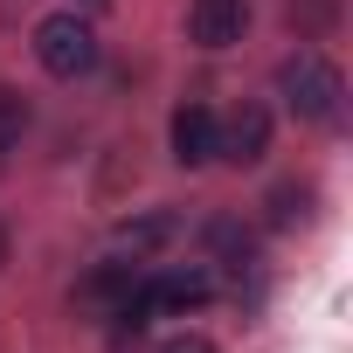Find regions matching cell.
<instances>
[{"mask_svg":"<svg viewBox=\"0 0 353 353\" xmlns=\"http://www.w3.org/2000/svg\"><path fill=\"white\" fill-rule=\"evenodd\" d=\"M277 97L291 104V118H312V125H325V118H339V97H346V83H339V70H332L319 49H298V56L277 70Z\"/></svg>","mask_w":353,"mask_h":353,"instance_id":"cell-1","label":"cell"},{"mask_svg":"<svg viewBox=\"0 0 353 353\" xmlns=\"http://www.w3.org/2000/svg\"><path fill=\"white\" fill-rule=\"evenodd\" d=\"M21 132H28V97L14 83H0V152L21 145Z\"/></svg>","mask_w":353,"mask_h":353,"instance_id":"cell-12","label":"cell"},{"mask_svg":"<svg viewBox=\"0 0 353 353\" xmlns=\"http://www.w3.org/2000/svg\"><path fill=\"white\" fill-rule=\"evenodd\" d=\"M173 159L181 166H208L215 159V111L208 104H181L173 111Z\"/></svg>","mask_w":353,"mask_h":353,"instance_id":"cell-5","label":"cell"},{"mask_svg":"<svg viewBox=\"0 0 353 353\" xmlns=\"http://www.w3.org/2000/svg\"><path fill=\"white\" fill-rule=\"evenodd\" d=\"M159 353H215V346H208V339H201V332H181V339H166V346H159Z\"/></svg>","mask_w":353,"mask_h":353,"instance_id":"cell-13","label":"cell"},{"mask_svg":"<svg viewBox=\"0 0 353 353\" xmlns=\"http://www.w3.org/2000/svg\"><path fill=\"white\" fill-rule=\"evenodd\" d=\"M201 243H208V256H222V263H236V270L256 256V229L236 222V215H215V222L201 229Z\"/></svg>","mask_w":353,"mask_h":353,"instance_id":"cell-8","label":"cell"},{"mask_svg":"<svg viewBox=\"0 0 353 353\" xmlns=\"http://www.w3.org/2000/svg\"><path fill=\"white\" fill-rule=\"evenodd\" d=\"M0 270H8V222H0Z\"/></svg>","mask_w":353,"mask_h":353,"instance_id":"cell-14","label":"cell"},{"mask_svg":"<svg viewBox=\"0 0 353 353\" xmlns=\"http://www.w3.org/2000/svg\"><path fill=\"white\" fill-rule=\"evenodd\" d=\"M35 63H42L49 77H83V70L97 63V35H90L77 14H49V21L35 28Z\"/></svg>","mask_w":353,"mask_h":353,"instance_id":"cell-2","label":"cell"},{"mask_svg":"<svg viewBox=\"0 0 353 353\" xmlns=\"http://www.w3.org/2000/svg\"><path fill=\"white\" fill-rule=\"evenodd\" d=\"M139 291H145L152 312H194V305H208V277L201 270H166V277H152Z\"/></svg>","mask_w":353,"mask_h":353,"instance_id":"cell-6","label":"cell"},{"mask_svg":"<svg viewBox=\"0 0 353 353\" xmlns=\"http://www.w3.org/2000/svg\"><path fill=\"white\" fill-rule=\"evenodd\" d=\"M263 152H270V111L263 104H236L229 118H215V159L256 166Z\"/></svg>","mask_w":353,"mask_h":353,"instance_id":"cell-3","label":"cell"},{"mask_svg":"<svg viewBox=\"0 0 353 353\" xmlns=\"http://www.w3.org/2000/svg\"><path fill=\"white\" fill-rule=\"evenodd\" d=\"M284 21H291V35H298V42H325V35L339 28V0H291Z\"/></svg>","mask_w":353,"mask_h":353,"instance_id":"cell-9","label":"cell"},{"mask_svg":"<svg viewBox=\"0 0 353 353\" xmlns=\"http://www.w3.org/2000/svg\"><path fill=\"white\" fill-rule=\"evenodd\" d=\"M166 236H173V215H139V222H125V229H118V243H125L132 256H152Z\"/></svg>","mask_w":353,"mask_h":353,"instance_id":"cell-10","label":"cell"},{"mask_svg":"<svg viewBox=\"0 0 353 353\" xmlns=\"http://www.w3.org/2000/svg\"><path fill=\"white\" fill-rule=\"evenodd\" d=\"M132 284H139L132 263H97V270L77 284V305H83V312H118V305L132 298Z\"/></svg>","mask_w":353,"mask_h":353,"instance_id":"cell-7","label":"cell"},{"mask_svg":"<svg viewBox=\"0 0 353 353\" xmlns=\"http://www.w3.org/2000/svg\"><path fill=\"white\" fill-rule=\"evenodd\" d=\"M243 28H250L243 0H194V8H188V35L201 49H229V42H243Z\"/></svg>","mask_w":353,"mask_h":353,"instance_id":"cell-4","label":"cell"},{"mask_svg":"<svg viewBox=\"0 0 353 353\" xmlns=\"http://www.w3.org/2000/svg\"><path fill=\"white\" fill-rule=\"evenodd\" d=\"M305 201H312V188H305V181H277V188H270V201H263V208H270V229H291V222L305 215Z\"/></svg>","mask_w":353,"mask_h":353,"instance_id":"cell-11","label":"cell"}]
</instances>
